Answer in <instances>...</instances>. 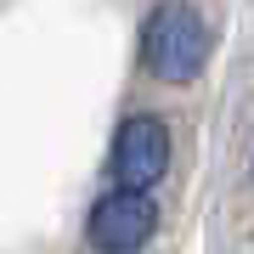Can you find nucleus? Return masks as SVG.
Returning a JSON list of instances; mask_svg holds the SVG:
<instances>
[{
  "instance_id": "obj_1",
  "label": "nucleus",
  "mask_w": 254,
  "mask_h": 254,
  "mask_svg": "<svg viewBox=\"0 0 254 254\" xmlns=\"http://www.w3.org/2000/svg\"><path fill=\"white\" fill-rule=\"evenodd\" d=\"M141 63H147L153 79H170V85L198 79L203 63H209V23L187 6V0L153 6L147 23H141Z\"/></svg>"
},
{
  "instance_id": "obj_2",
  "label": "nucleus",
  "mask_w": 254,
  "mask_h": 254,
  "mask_svg": "<svg viewBox=\"0 0 254 254\" xmlns=\"http://www.w3.org/2000/svg\"><path fill=\"white\" fill-rule=\"evenodd\" d=\"M153 232H158V203L141 187L102 192L91 203V220H85V243L96 254H136V249H147Z\"/></svg>"
},
{
  "instance_id": "obj_3",
  "label": "nucleus",
  "mask_w": 254,
  "mask_h": 254,
  "mask_svg": "<svg viewBox=\"0 0 254 254\" xmlns=\"http://www.w3.org/2000/svg\"><path fill=\"white\" fill-rule=\"evenodd\" d=\"M164 170H170V130H164V119H153V113L125 119L113 136V181L153 192L164 181Z\"/></svg>"
}]
</instances>
